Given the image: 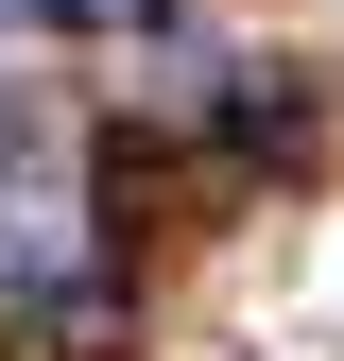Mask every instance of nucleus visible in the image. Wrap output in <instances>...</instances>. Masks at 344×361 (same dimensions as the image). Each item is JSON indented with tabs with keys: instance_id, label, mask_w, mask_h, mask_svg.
<instances>
[{
	"instance_id": "1",
	"label": "nucleus",
	"mask_w": 344,
	"mask_h": 361,
	"mask_svg": "<svg viewBox=\"0 0 344 361\" xmlns=\"http://www.w3.org/2000/svg\"><path fill=\"white\" fill-rule=\"evenodd\" d=\"M224 138L241 155H310V86H224Z\"/></svg>"
}]
</instances>
